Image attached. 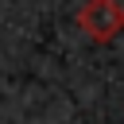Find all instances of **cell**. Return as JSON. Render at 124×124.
I'll use <instances>...</instances> for the list:
<instances>
[{"mask_svg":"<svg viewBox=\"0 0 124 124\" xmlns=\"http://www.w3.org/2000/svg\"><path fill=\"white\" fill-rule=\"evenodd\" d=\"M124 27V8L120 0H85L78 8V31L89 43H112Z\"/></svg>","mask_w":124,"mask_h":124,"instance_id":"1","label":"cell"}]
</instances>
